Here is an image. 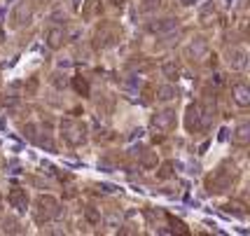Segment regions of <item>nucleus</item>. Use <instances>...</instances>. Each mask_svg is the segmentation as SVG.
Here are the masks:
<instances>
[{
  "instance_id": "nucleus-23",
  "label": "nucleus",
  "mask_w": 250,
  "mask_h": 236,
  "mask_svg": "<svg viewBox=\"0 0 250 236\" xmlns=\"http://www.w3.org/2000/svg\"><path fill=\"white\" fill-rule=\"evenodd\" d=\"M166 220H168V225L173 227V232H178V234H187V227H185V222H180V220H175V217H171V215H166Z\"/></svg>"
},
{
  "instance_id": "nucleus-18",
  "label": "nucleus",
  "mask_w": 250,
  "mask_h": 236,
  "mask_svg": "<svg viewBox=\"0 0 250 236\" xmlns=\"http://www.w3.org/2000/svg\"><path fill=\"white\" fill-rule=\"evenodd\" d=\"M157 164H159V157H157V152L154 150H143L141 152V166L143 169H157Z\"/></svg>"
},
{
  "instance_id": "nucleus-11",
  "label": "nucleus",
  "mask_w": 250,
  "mask_h": 236,
  "mask_svg": "<svg viewBox=\"0 0 250 236\" xmlns=\"http://www.w3.org/2000/svg\"><path fill=\"white\" fill-rule=\"evenodd\" d=\"M65 38H68L65 28H61V26H52V28L47 31V35H44V43H47L49 49H61V47L65 44Z\"/></svg>"
},
{
  "instance_id": "nucleus-27",
  "label": "nucleus",
  "mask_w": 250,
  "mask_h": 236,
  "mask_svg": "<svg viewBox=\"0 0 250 236\" xmlns=\"http://www.w3.org/2000/svg\"><path fill=\"white\" fill-rule=\"evenodd\" d=\"M180 2H183V5H194L196 0H180Z\"/></svg>"
},
{
  "instance_id": "nucleus-3",
  "label": "nucleus",
  "mask_w": 250,
  "mask_h": 236,
  "mask_svg": "<svg viewBox=\"0 0 250 236\" xmlns=\"http://www.w3.org/2000/svg\"><path fill=\"white\" fill-rule=\"evenodd\" d=\"M61 136L70 148H80L87 143V124L77 119H63L61 122Z\"/></svg>"
},
{
  "instance_id": "nucleus-6",
  "label": "nucleus",
  "mask_w": 250,
  "mask_h": 236,
  "mask_svg": "<svg viewBox=\"0 0 250 236\" xmlns=\"http://www.w3.org/2000/svg\"><path fill=\"white\" fill-rule=\"evenodd\" d=\"M173 127H175V110H171V107H166V110L157 112L152 117V129L157 133H168Z\"/></svg>"
},
{
  "instance_id": "nucleus-20",
  "label": "nucleus",
  "mask_w": 250,
  "mask_h": 236,
  "mask_svg": "<svg viewBox=\"0 0 250 236\" xmlns=\"http://www.w3.org/2000/svg\"><path fill=\"white\" fill-rule=\"evenodd\" d=\"M222 211L229 215H234V217H246V204H241V201H231V204H225L222 206Z\"/></svg>"
},
{
  "instance_id": "nucleus-26",
  "label": "nucleus",
  "mask_w": 250,
  "mask_h": 236,
  "mask_svg": "<svg viewBox=\"0 0 250 236\" xmlns=\"http://www.w3.org/2000/svg\"><path fill=\"white\" fill-rule=\"evenodd\" d=\"M112 5H115V7H122V5H124V0H112Z\"/></svg>"
},
{
  "instance_id": "nucleus-24",
  "label": "nucleus",
  "mask_w": 250,
  "mask_h": 236,
  "mask_svg": "<svg viewBox=\"0 0 250 236\" xmlns=\"http://www.w3.org/2000/svg\"><path fill=\"white\" fill-rule=\"evenodd\" d=\"M84 215H87V220L91 222V225H98V222H101V215H98L94 208H87V211H84Z\"/></svg>"
},
{
  "instance_id": "nucleus-25",
  "label": "nucleus",
  "mask_w": 250,
  "mask_h": 236,
  "mask_svg": "<svg viewBox=\"0 0 250 236\" xmlns=\"http://www.w3.org/2000/svg\"><path fill=\"white\" fill-rule=\"evenodd\" d=\"M171 169H173V164H164L162 171H159V178H168V175H171Z\"/></svg>"
},
{
  "instance_id": "nucleus-21",
  "label": "nucleus",
  "mask_w": 250,
  "mask_h": 236,
  "mask_svg": "<svg viewBox=\"0 0 250 236\" xmlns=\"http://www.w3.org/2000/svg\"><path fill=\"white\" fill-rule=\"evenodd\" d=\"M162 73H164V77H166V80H171V82H173V80H178V77H180V68H178L173 61H168V64L162 65Z\"/></svg>"
},
{
  "instance_id": "nucleus-13",
  "label": "nucleus",
  "mask_w": 250,
  "mask_h": 236,
  "mask_svg": "<svg viewBox=\"0 0 250 236\" xmlns=\"http://www.w3.org/2000/svg\"><path fill=\"white\" fill-rule=\"evenodd\" d=\"M231 101L239 107H248L250 106V89L246 85H234L231 86Z\"/></svg>"
},
{
  "instance_id": "nucleus-1",
  "label": "nucleus",
  "mask_w": 250,
  "mask_h": 236,
  "mask_svg": "<svg viewBox=\"0 0 250 236\" xmlns=\"http://www.w3.org/2000/svg\"><path fill=\"white\" fill-rule=\"evenodd\" d=\"M236 180H239V166L227 159L206 178V190L210 194H225L234 187Z\"/></svg>"
},
{
  "instance_id": "nucleus-2",
  "label": "nucleus",
  "mask_w": 250,
  "mask_h": 236,
  "mask_svg": "<svg viewBox=\"0 0 250 236\" xmlns=\"http://www.w3.org/2000/svg\"><path fill=\"white\" fill-rule=\"evenodd\" d=\"M122 40V28L115 21H103L94 31V47L96 49H108Z\"/></svg>"
},
{
  "instance_id": "nucleus-14",
  "label": "nucleus",
  "mask_w": 250,
  "mask_h": 236,
  "mask_svg": "<svg viewBox=\"0 0 250 236\" xmlns=\"http://www.w3.org/2000/svg\"><path fill=\"white\" fill-rule=\"evenodd\" d=\"M215 17H218V7H215L213 0H208L206 5H201V10H199V23L201 26H210L215 21Z\"/></svg>"
},
{
  "instance_id": "nucleus-8",
  "label": "nucleus",
  "mask_w": 250,
  "mask_h": 236,
  "mask_svg": "<svg viewBox=\"0 0 250 236\" xmlns=\"http://www.w3.org/2000/svg\"><path fill=\"white\" fill-rule=\"evenodd\" d=\"M173 28H178V19L175 17H162V19H154L147 23V31L154 35H164V33H171Z\"/></svg>"
},
{
  "instance_id": "nucleus-16",
  "label": "nucleus",
  "mask_w": 250,
  "mask_h": 236,
  "mask_svg": "<svg viewBox=\"0 0 250 236\" xmlns=\"http://www.w3.org/2000/svg\"><path fill=\"white\" fill-rule=\"evenodd\" d=\"M101 12H103L101 0H87L84 7H82V17L84 19H96V17H101Z\"/></svg>"
},
{
  "instance_id": "nucleus-12",
  "label": "nucleus",
  "mask_w": 250,
  "mask_h": 236,
  "mask_svg": "<svg viewBox=\"0 0 250 236\" xmlns=\"http://www.w3.org/2000/svg\"><path fill=\"white\" fill-rule=\"evenodd\" d=\"M208 54V43L206 38H194L189 47H187V56L192 59V61H201V59H206Z\"/></svg>"
},
{
  "instance_id": "nucleus-10",
  "label": "nucleus",
  "mask_w": 250,
  "mask_h": 236,
  "mask_svg": "<svg viewBox=\"0 0 250 236\" xmlns=\"http://www.w3.org/2000/svg\"><path fill=\"white\" fill-rule=\"evenodd\" d=\"M227 64L231 70H243L248 65V52L241 47H231L227 52Z\"/></svg>"
},
{
  "instance_id": "nucleus-7",
  "label": "nucleus",
  "mask_w": 250,
  "mask_h": 236,
  "mask_svg": "<svg viewBox=\"0 0 250 236\" xmlns=\"http://www.w3.org/2000/svg\"><path fill=\"white\" fill-rule=\"evenodd\" d=\"M185 127L189 133H199L204 131V117H201V103H192L187 107V115H185Z\"/></svg>"
},
{
  "instance_id": "nucleus-17",
  "label": "nucleus",
  "mask_w": 250,
  "mask_h": 236,
  "mask_svg": "<svg viewBox=\"0 0 250 236\" xmlns=\"http://www.w3.org/2000/svg\"><path fill=\"white\" fill-rule=\"evenodd\" d=\"M154 96H157V101L166 103V101H173V98H178V89H175L173 85H162V86H157Z\"/></svg>"
},
{
  "instance_id": "nucleus-19",
  "label": "nucleus",
  "mask_w": 250,
  "mask_h": 236,
  "mask_svg": "<svg viewBox=\"0 0 250 236\" xmlns=\"http://www.w3.org/2000/svg\"><path fill=\"white\" fill-rule=\"evenodd\" d=\"M73 89H75L80 96H84V98H87L89 94H91L89 80H87V77H82V75H75V77H73Z\"/></svg>"
},
{
  "instance_id": "nucleus-9",
  "label": "nucleus",
  "mask_w": 250,
  "mask_h": 236,
  "mask_svg": "<svg viewBox=\"0 0 250 236\" xmlns=\"http://www.w3.org/2000/svg\"><path fill=\"white\" fill-rule=\"evenodd\" d=\"M7 201L14 211H19V213H26V208H28V194L26 190L21 187H12L10 194H7Z\"/></svg>"
},
{
  "instance_id": "nucleus-22",
  "label": "nucleus",
  "mask_w": 250,
  "mask_h": 236,
  "mask_svg": "<svg viewBox=\"0 0 250 236\" xmlns=\"http://www.w3.org/2000/svg\"><path fill=\"white\" fill-rule=\"evenodd\" d=\"M52 85H54L59 91H63L65 86H68V75H65V73H54V75H52Z\"/></svg>"
},
{
  "instance_id": "nucleus-15",
  "label": "nucleus",
  "mask_w": 250,
  "mask_h": 236,
  "mask_svg": "<svg viewBox=\"0 0 250 236\" xmlns=\"http://www.w3.org/2000/svg\"><path fill=\"white\" fill-rule=\"evenodd\" d=\"M231 143L236 145V148H246L250 143V124H239L234 133H231Z\"/></svg>"
},
{
  "instance_id": "nucleus-4",
  "label": "nucleus",
  "mask_w": 250,
  "mask_h": 236,
  "mask_svg": "<svg viewBox=\"0 0 250 236\" xmlns=\"http://www.w3.org/2000/svg\"><path fill=\"white\" fill-rule=\"evenodd\" d=\"M56 215H59V201L54 196H49V194H40L35 199V220L38 222H47V220H52Z\"/></svg>"
},
{
  "instance_id": "nucleus-5",
  "label": "nucleus",
  "mask_w": 250,
  "mask_h": 236,
  "mask_svg": "<svg viewBox=\"0 0 250 236\" xmlns=\"http://www.w3.org/2000/svg\"><path fill=\"white\" fill-rule=\"evenodd\" d=\"M33 19V0H19L17 7L12 10L10 26L12 28H23L26 23H31Z\"/></svg>"
}]
</instances>
